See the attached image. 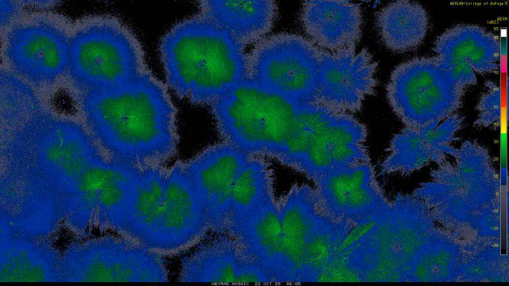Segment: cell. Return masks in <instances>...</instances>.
<instances>
[{
  "instance_id": "6da1fadb",
  "label": "cell",
  "mask_w": 509,
  "mask_h": 286,
  "mask_svg": "<svg viewBox=\"0 0 509 286\" xmlns=\"http://www.w3.org/2000/svg\"><path fill=\"white\" fill-rule=\"evenodd\" d=\"M83 105L110 161L143 170L175 155L176 110L151 72L123 86L85 92Z\"/></svg>"
},
{
  "instance_id": "7a4b0ae2",
  "label": "cell",
  "mask_w": 509,
  "mask_h": 286,
  "mask_svg": "<svg viewBox=\"0 0 509 286\" xmlns=\"http://www.w3.org/2000/svg\"><path fill=\"white\" fill-rule=\"evenodd\" d=\"M245 47L199 13L182 20L161 40L168 84L180 98L210 105L247 78Z\"/></svg>"
},
{
  "instance_id": "3957f363",
  "label": "cell",
  "mask_w": 509,
  "mask_h": 286,
  "mask_svg": "<svg viewBox=\"0 0 509 286\" xmlns=\"http://www.w3.org/2000/svg\"><path fill=\"white\" fill-rule=\"evenodd\" d=\"M209 230L194 185L177 164L141 171L121 235L162 256L184 251Z\"/></svg>"
},
{
  "instance_id": "277c9868",
  "label": "cell",
  "mask_w": 509,
  "mask_h": 286,
  "mask_svg": "<svg viewBox=\"0 0 509 286\" xmlns=\"http://www.w3.org/2000/svg\"><path fill=\"white\" fill-rule=\"evenodd\" d=\"M301 103L246 78L210 106L225 142L278 160L297 127Z\"/></svg>"
},
{
  "instance_id": "5b68a950",
  "label": "cell",
  "mask_w": 509,
  "mask_h": 286,
  "mask_svg": "<svg viewBox=\"0 0 509 286\" xmlns=\"http://www.w3.org/2000/svg\"><path fill=\"white\" fill-rule=\"evenodd\" d=\"M70 46L68 72L84 93L123 86L150 72L139 40L117 19L82 29Z\"/></svg>"
},
{
  "instance_id": "8992f818",
  "label": "cell",
  "mask_w": 509,
  "mask_h": 286,
  "mask_svg": "<svg viewBox=\"0 0 509 286\" xmlns=\"http://www.w3.org/2000/svg\"><path fill=\"white\" fill-rule=\"evenodd\" d=\"M465 88L433 57L404 62L392 71L386 87L388 101L404 127L438 125L462 107Z\"/></svg>"
},
{
  "instance_id": "52a82bcc",
  "label": "cell",
  "mask_w": 509,
  "mask_h": 286,
  "mask_svg": "<svg viewBox=\"0 0 509 286\" xmlns=\"http://www.w3.org/2000/svg\"><path fill=\"white\" fill-rule=\"evenodd\" d=\"M320 51L299 34L266 36L248 54L247 78L298 103L318 102Z\"/></svg>"
},
{
  "instance_id": "ba28073f",
  "label": "cell",
  "mask_w": 509,
  "mask_h": 286,
  "mask_svg": "<svg viewBox=\"0 0 509 286\" xmlns=\"http://www.w3.org/2000/svg\"><path fill=\"white\" fill-rule=\"evenodd\" d=\"M313 181L320 211L334 221L365 223L390 208L370 162L334 167Z\"/></svg>"
},
{
  "instance_id": "9c48e42d",
  "label": "cell",
  "mask_w": 509,
  "mask_h": 286,
  "mask_svg": "<svg viewBox=\"0 0 509 286\" xmlns=\"http://www.w3.org/2000/svg\"><path fill=\"white\" fill-rule=\"evenodd\" d=\"M378 63L366 48L356 46L335 52L320 49L317 101L333 109L354 113L366 96L375 95Z\"/></svg>"
},
{
  "instance_id": "30bf717a",
  "label": "cell",
  "mask_w": 509,
  "mask_h": 286,
  "mask_svg": "<svg viewBox=\"0 0 509 286\" xmlns=\"http://www.w3.org/2000/svg\"><path fill=\"white\" fill-rule=\"evenodd\" d=\"M249 156L224 142L181 164L204 209L209 230L226 233L234 184Z\"/></svg>"
},
{
  "instance_id": "8fae6325",
  "label": "cell",
  "mask_w": 509,
  "mask_h": 286,
  "mask_svg": "<svg viewBox=\"0 0 509 286\" xmlns=\"http://www.w3.org/2000/svg\"><path fill=\"white\" fill-rule=\"evenodd\" d=\"M5 53L12 69L25 79L51 84L68 72L70 39L46 22L19 25L7 35Z\"/></svg>"
},
{
  "instance_id": "7c38bea8",
  "label": "cell",
  "mask_w": 509,
  "mask_h": 286,
  "mask_svg": "<svg viewBox=\"0 0 509 286\" xmlns=\"http://www.w3.org/2000/svg\"><path fill=\"white\" fill-rule=\"evenodd\" d=\"M433 58L465 87L477 83L475 72L492 73L498 70L501 54L498 37L484 27L460 24L436 38Z\"/></svg>"
},
{
  "instance_id": "4fadbf2b",
  "label": "cell",
  "mask_w": 509,
  "mask_h": 286,
  "mask_svg": "<svg viewBox=\"0 0 509 286\" xmlns=\"http://www.w3.org/2000/svg\"><path fill=\"white\" fill-rule=\"evenodd\" d=\"M465 117L455 113L440 123L422 128L404 127L391 139L381 165L384 173L407 175L434 162L439 165L448 155L457 158L459 148L452 143L459 140L457 133L463 127Z\"/></svg>"
},
{
  "instance_id": "5bb4252c",
  "label": "cell",
  "mask_w": 509,
  "mask_h": 286,
  "mask_svg": "<svg viewBox=\"0 0 509 286\" xmlns=\"http://www.w3.org/2000/svg\"><path fill=\"white\" fill-rule=\"evenodd\" d=\"M278 204L281 241L274 282H300L306 246L321 214L316 194L295 184Z\"/></svg>"
},
{
  "instance_id": "9a60e30c",
  "label": "cell",
  "mask_w": 509,
  "mask_h": 286,
  "mask_svg": "<svg viewBox=\"0 0 509 286\" xmlns=\"http://www.w3.org/2000/svg\"><path fill=\"white\" fill-rule=\"evenodd\" d=\"M300 19L308 38L329 52L356 46L362 35L361 9L348 0L304 1Z\"/></svg>"
},
{
  "instance_id": "2e32d148",
  "label": "cell",
  "mask_w": 509,
  "mask_h": 286,
  "mask_svg": "<svg viewBox=\"0 0 509 286\" xmlns=\"http://www.w3.org/2000/svg\"><path fill=\"white\" fill-rule=\"evenodd\" d=\"M199 7V13L245 46L266 37L278 14L270 0H202Z\"/></svg>"
},
{
  "instance_id": "e0dca14e",
  "label": "cell",
  "mask_w": 509,
  "mask_h": 286,
  "mask_svg": "<svg viewBox=\"0 0 509 286\" xmlns=\"http://www.w3.org/2000/svg\"><path fill=\"white\" fill-rule=\"evenodd\" d=\"M226 234L236 240L242 257L262 268L274 282L281 241L279 207L275 198L231 227Z\"/></svg>"
},
{
  "instance_id": "ac0fdd59",
  "label": "cell",
  "mask_w": 509,
  "mask_h": 286,
  "mask_svg": "<svg viewBox=\"0 0 509 286\" xmlns=\"http://www.w3.org/2000/svg\"><path fill=\"white\" fill-rule=\"evenodd\" d=\"M378 35L385 46L396 53L419 47L427 32L428 17L420 3L409 0L391 2L375 14Z\"/></svg>"
},
{
  "instance_id": "d6986e66",
  "label": "cell",
  "mask_w": 509,
  "mask_h": 286,
  "mask_svg": "<svg viewBox=\"0 0 509 286\" xmlns=\"http://www.w3.org/2000/svg\"><path fill=\"white\" fill-rule=\"evenodd\" d=\"M219 234L184 259L179 282L235 283L240 260L238 244L228 234Z\"/></svg>"
},
{
  "instance_id": "ffe728a7",
  "label": "cell",
  "mask_w": 509,
  "mask_h": 286,
  "mask_svg": "<svg viewBox=\"0 0 509 286\" xmlns=\"http://www.w3.org/2000/svg\"><path fill=\"white\" fill-rule=\"evenodd\" d=\"M273 198V175L270 163L262 156L250 155L234 184L226 232Z\"/></svg>"
},
{
  "instance_id": "44dd1931",
  "label": "cell",
  "mask_w": 509,
  "mask_h": 286,
  "mask_svg": "<svg viewBox=\"0 0 509 286\" xmlns=\"http://www.w3.org/2000/svg\"><path fill=\"white\" fill-rule=\"evenodd\" d=\"M331 109L318 102L301 103L298 124L278 159L281 163L302 172L313 132Z\"/></svg>"
},
{
  "instance_id": "7402d4cb",
  "label": "cell",
  "mask_w": 509,
  "mask_h": 286,
  "mask_svg": "<svg viewBox=\"0 0 509 286\" xmlns=\"http://www.w3.org/2000/svg\"><path fill=\"white\" fill-rule=\"evenodd\" d=\"M486 89L481 95L477 105L478 116L473 123L478 128L491 127L500 124L501 117L500 87L492 81L486 84Z\"/></svg>"
},
{
  "instance_id": "603a6c76",
  "label": "cell",
  "mask_w": 509,
  "mask_h": 286,
  "mask_svg": "<svg viewBox=\"0 0 509 286\" xmlns=\"http://www.w3.org/2000/svg\"><path fill=\"white\" fill-rule=\"evenodd\" d=\"M235 283H273L270 275L260 266L244 259L240 254Z\"/></svg>"
},
{
  "instance_id": "cb8c5ba5",
  "label": "cell",
  "mask_w": 509,
  "mask_h": 286,
  "mask_svg": "<svg viewBox=\"0 0 509 286\" xmlns=\"http://www.w3.org/2000/svg\"><path fill=\"white\" fill-rule=\"evenodd\" d=\"M16 12V7L11 1L0 0V23L6 24Z\"/></svg>"
}]
</instances>
